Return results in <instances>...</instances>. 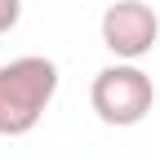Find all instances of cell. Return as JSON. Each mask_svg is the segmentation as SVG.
<instances>
[{"label": "cell", "mask_w": 160, "mask_h": 160, "mask_svg": "<svg viewBox=\"0 0 160 160\" xmlns=\"http://www.w3.org/2000/svg\"><path fill=\"white\" fill-rule=\"evenodd\" d=\"M58 93V67L40 53L13 58L0 67V133L22 138L40 125V116L49 111Z\"/></svg>", "instance_id": "obj_1"}, {"label": "cell", "mask_w": 160, "mask_h": 160, "mask_svg": "<svg viewBox=\"0 0 160 160\" xmlns=\"http://www.w3.org/2000/svg\"><path fill=\"white\" fill-rule=\"evenodd\" d=\"M89 102H93V111H98L102 125L129 129V125H138V120H147V111L156 107V85H151V76L142 67L116 62V67H102L93 76Z\"/></svg>", "instance_id": "obj_2"}, {"label": "cell", "mask_w": 160, "mask_h": 160, "mask_svg": "<svg viewBox=\"0 0 160 160\" xmlns=\"http://www.w3.org/2000/svg\"><path fill=\"white\" fill-rule=\"evenodd\" d=\"M156 40H160V18H156L151 5H142V0H116L102 13V45L116 58H125V62L151 53Z\"/></svg>", "instance_id": "obj_3"}, {"label": "cell", "mask_w": 160, "mask_h": 160, "mask_svg": "<svg viewBox=\"0 0 160 160\" xmlns=\"http://www.w3.org/2000/svg\"><path fill=\"white\" fill-rule=\"evenodd\" d=\"M18 13H22V0H0V36L18 22Z\"/></svg>", "instance_id": "obj_4"}]
</instances>
